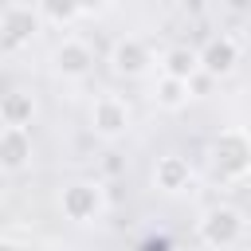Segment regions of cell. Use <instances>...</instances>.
<instances>
[{"label":"cell","mask_w":251,"mask_h":251,"mask_svg":"<svg viewBox=\"0 0 251 251\" xmlns=\"http://www.w3.org/2000/svg\"><path fill=\"white\" fill-rule=\"evenodd\" d=\"M90 122H94V129H98L102 137H118V133L129 126V110H126V102H118L114 94H102V98H94V106H90Z\"/></svg>","instance_id":"cell-1"},{"label":"cell","mask_w":251,"mask_h":251,"mask_svg":"<svg viewBox=\"0 0 251 251\" xmlns=\"http://www.w3.org/2000/svg\"><path fill=\"white\" fill-rule=\"evenodd\" d=\"M63 212H67L71 220H94V216L102 212V192H98V184H86V180L67 184V188H63Z\"/></svg>","instance_id":"cell-2"},{"label":"cell","mask_w":251,"mask_h":251,"mask_svg":"<svg viewBox=\"0 0 251 251\" xmlns=\"http://www.w3.org/2000/svg\"><path fill=\"white\" fill-rule=\"evenodd\" d=\"M90 63H94V55H90V47L78 43V39H63V43L55 47V67H59L67 78H82V75L90 71Z\"/></svg>","instance_id":"cell-3"},{"label":"cell","mask_w":251,"mask_h":251,"mask_svg":"<svg viewBox=\"0 0 251 251\" xmlns=\"http://www.w3.org/2000/svg\"><path fill=\"white\" fill-rule=\"evenodd\" d=\"M27 157H31L27 129H24V126H4V129H0V165H4V169H20Z\"/></svg>","instance_id":"cell-4"},{"label":"cell","mask_w":251,"mask_h":251,"mask_svg":"<svg viewBox=\"0 0 251 251\" xmlns=\"http://www.w3.org/2000/svg\"><path fill=\"white\" fill-rule=\"evenodd\" d=\"M239 227H243V224H239L235 212H212V216L204 220V235H208V243H212L216 251H220L231 235H239Z\"/></svg>","instance_id":"cell-5"},{"label":"cell","mask_w":251,"mask_h":251,"mask_svg":"<svg viewBox=\"0 0 251 251\" xmlns=\"http://www.w3.org/2000/svg\"><path fill=\"white\" fill-rule=\"evenodd\" d=\"M145 63H149V59H145V51H141L137 39L118 43V51H114V67H118V71H126V75H141Z\"/></svg>","instance_id":"cell-6"},{"label":"cell","mask_w":251,"mask_h":251,"mask_svg":"<svg viewBox=\"0 0 251 251\" xmlns=\"http://www.w3.org/2000/svg\"><path fill=\"white\" fill-rule=\"evenodd\" d=\"M196 63H200V55H196V51H184V47H176V51H169V55H165V75H169V78H180V82H188V75L196 71Z\"/></svg>","instance_id":"cell-7"},{"label":"cell","mask_w":251,"mask_h":251,"mask_svg":"<svg viewBox=\"0 0 251 251\" xmlns=\"http://www.w3.org/2000/svg\"><path fill=\"white\" fill-rule=\"evenodd\" d=\"M184 176H188V169H184V161H176V157H165V161L157 165V180H161V188H169V192H176V188L184 184Z\"/></svg>","instance_id":"cell-8"},{"label":"cell","mask_w":251,"mask_h":251,"mask_svg":"<svg viewBox=\"0 0 251 251\" xmlns=\"http://www.w3.org/2000/svg\"><path fill=\"white\" fill-rule=\"evenodd\" d=\"M204 63H208V71H227V67L235 63V43H231V39L212 43V51L204 55Z\"/></svg>","instance_id":"cell-9"},{"label":"cell","mask_w":251,"mask_h":251,"mask_svg":"<svg viewBox=\"0 0 251 251\" xmlns=\"http://www.w3.org/2000/svg\"><path fill=\"white\" fill-rule=\"evenodd\" d=\"M184 90H188V82H180V78H169V75H165V78H161V94H157V98H161V106L176 110V106L184 102Z\"/></svg>","instance_id":"cell-10"},{"label":"cell","mask_w":251,"mask_h":251,"mask_svg":"<svg viewBox=\"0 0 251 251\" xmlns=\"http://www.w3.org/2000/svg\"><path fill=\"white\" fill-rule=\"evenodd\" d=\"M31 102L27 98H8L4 102V126H27V118H31Z\"/></svg>","instance_id":"cell-11"},{"label":"cell","mask_w":251,"mask_h":251,"mask_svg":"<svg viewBox=\"0 0 251 251\" xmlns=\"http://www.w3.org/2000/svg\"><path fill=\"white\" fill-rule=\"evenodd\" d=\"M39 8H43V16H47V20H55V24L78 12V8H75V0H39Z\"/></svg>","instance_id":"cell-12"},{"label":"cell","mask_w":251,"mask_h":251,"mask_svg":"<svg viewBox=\"0 0 251 251\" xmlns=\"http://www.w3.org/2000/svg\"><path fill=\"white\" fill-rule=\"evenodd\" d=\"M0 251H24L20 243H8V239H0Z\"/></svg>","instance_id":"cell-13"}]
</instances>
